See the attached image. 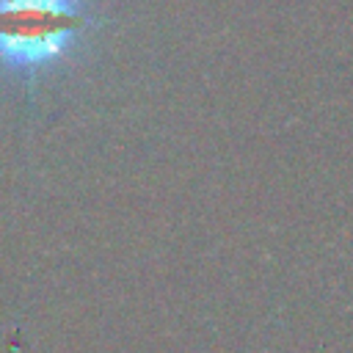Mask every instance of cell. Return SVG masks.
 Wrapping results in <instances>:
<instances>
[{
    "mask_svg": "<svg viewBox=\"0 0 353 353\" xmlns=\"http://www.w3.org/2000/svg\"><path fill=\"white\" fill-rule=\"evenodd\" d=\"M88 22L77 0H0V63L39 72L61 61Z\"/></svg>",
    "mask_w": 353,
    "mask_h": 353,
    "instance_id": "obj_1",
    "label": "cell"
}]
</instances>
